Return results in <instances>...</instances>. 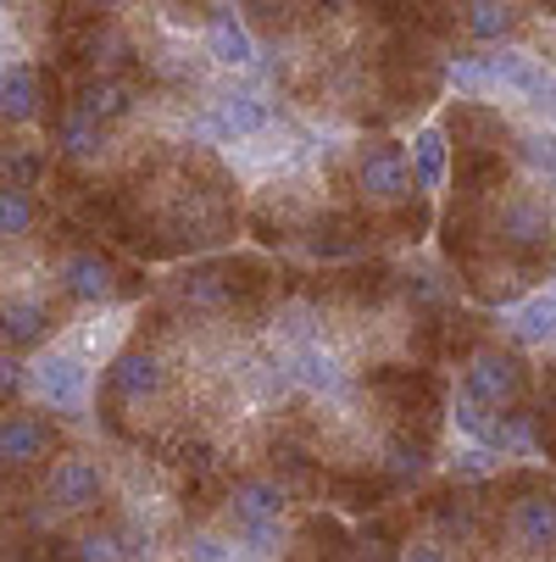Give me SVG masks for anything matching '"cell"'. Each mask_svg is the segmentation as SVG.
<instances>
[{"label":"cell","mask_w":556,"mask_h":562,"mask_svg":"<svg viewBox=\"0 0 556 562\" xmlns=\"http://www.w3.org/2000/svg\"><path fill=\"white\" fill-rule=\"evenodd\" d=\"M496 540H507V557L518 562H551L556 557V485L540 473H512L496 513Z\"/></svg>","instance_id":"cell-1"},{"label":"cell","mask_w":556,"mask_h":562,"mask_svg":"<svg viewBox=\"0 0 556 562\" xmlns=\"http://www.w3.org/2000/svg\"><path fill=\"white\" fill-rule=\"evenodd\" d=\"M351 184H356V201L378 217H395L407 228V212L412 201L423 195L418 179H412V156L395 145V139H362L351 150Z\"/></svg>","instance_id":"cell-2"},{"label":"cell","mask_w":556,"mask_h":562,"mask_svg":"<svg viewBox=\"0 0 556 562\" xmlns=\"http://www.w3.org/2000/svg\"><path fill=\"white\" fill-rule=\"evenodd\" d=\"M50 284L61 301H84V306H112L117 295L134 290V273L95 246V234H72L61 239V251H50Z\"/></svg>","instance_id":"cell-3"},{"label":"cell","mask_w":556,"mask_h":562,"mask_svg":"<svg viewBox=\"0 0 556 562\" xmlns=\"http://www.w3.org/2000/svg\"><path fill=\"white\" fill-rule=\"evenodd\" d=\"M106 496H112V473H106V462L90 457V451H61V457L39 473V507H45V518L90 524V518H101Z\"/></svg>","instance_id":"cell-4"},{"label":"cell","mask_w":556,"mask_h":562,"mask_svg":"<svg viewBox=\"0 0 556 562\" xmlns=\"http://www.w3.org/2000/svg\"><path fill=\"white\" fill-rule=\"evenodd\" d=\"M29 390L45 413L56 418H84L90 413V395H95V368L90 351H67V346H45L29 362Z\"/></svg>","instance_id":"cell-5"},{"label":"cell","mask_w":556,"mask_h":562,"mask_svg":"<svg viewBox=\"0 0 556 562\" xmlns=\"http://www.w3.org/2000/svg\"><path fill=\"white\" fill-rule=\"evenodd\" d=\"M529 390H534V373L512 346H479L462 362V395L479 401L485 413H523Z\"/></svg>","instance_id":"cell-6"},{"label":"cell","mask_w":556,"mask_h":562,"mask_svg":"<svg viewBox=\"0 0 556 562\" xmlns=\"http://www.w3.org/2000/svg\"><path fill=\"white\" fill-rule=\"evenodd\" d=\"M295 491L284 473H268V468H251V473H234L228 485L217 491V524L234 535V529H257V524H284Z\"/></svg>","instance_id":"cell-7"},{"label":"cell","mask_w":556,"mask_h":562,"mask_svg":"<svg viewBox=\"0 0 556 562\" xmlns=\"http://www.w3.org/2000/svg\"><path fill=\"white\" fill-rule=\"evenodd\" d=\"M0 457H7V479L29 485L61 457V429L39 407H7V429H0Z\"/></svg>","instance_id":"cell-8"},{"label":"cell","mask_w":556,"mask_h":562,"mask_svg":"<svg viewBox=\"0 0 556 562\" xmlns=\"http://www.w3.org/2000/svg\"><path fill=\"white\" fill-rule=\"evenodd\" d=\"M262 284H268V273L257 262H206L173 284V301L179 306H234V301L262 295Z\"/></svg>","instance_id":"cell-9"},{"label":"cell","mask_w":556,"mask_h":562,"mask_svg":"<svg viewBox=\"0 0 556 562\" xmlns=\"http://www.w3.org/2000/svg\"><path fill=\"white\" fill-rule=\"evenodd\" d=\"M101 390H106L112 407H145V401H156V395L168 390V362H162V351H150L145 340L123 346V351L106 362Z\"/></svg>","instance_id":"cell-10"},{"label":"cell","mask_w":556,"mask_h":562,"mask_svg":"<svg viewBox=\"0 0 556 562\" xmlns=\"http://www.w3.org/2000/svg\"><path fill=\"white\" fill-rule=\"evenodd\" d=\"M195 123H201V134L234 145V139H257V134H268V128H273V106H268V95H262L257 85H234V90H223L212 106H201Z\"/></svg>","instance_id":"cell-11"},{"label":"cell","mask_w":556,"mask_h":562,"mask_svg":"<svg viewBox=\"0 0 556 562\" xmlns=\"http://www.w3.org/2000/svg\"><path fill=\"white\" fill-rule=\"evenodd\" d=\"M284 351V368H290V384L311 401H340L351 390V368L334 346L324 340H306V346H279Z\"/></svg>","instance_id":"cell-12"},{"label":"cell","mask_w":556,"mask_h":562,"mask_svg":"<svg viewBox=\"0 0 556 562\" xmlns=\"http://www.w3.org/2000/svg\"><path fill=\"white\" fill-rule=\"evenodd\" d=\"M56 324H61V306H56L45 290H34V284L7 290V351H12V357L39 351Z\"/></svg>","instance_id":"cell-13"},{"label":"cell","mask_w":556,"mask_h":562,"mask_svg":"<svg viewBox=\"0 0 556 562\" xmlns=\"http://www.w3.org/2000/svg\"><path fill=\"white\" fill-rule=\"evenodd\" d=\"M490 239H496V246H507V251H540L545 239H556V217H551L545 201H534L529 190H518V195H507L496 206Z\"/></svg>","instance_id":"cell-14"},{"label":"cell","mask_w":556,"mask_h":562,"mask_svg":"<svg viewBox=\"0 0 556 562\" xmlns=\"http://www.w3.org/2000/svg\"><path fill=\"white\" fill-rule=\"evenodd\" d=\"M50 150L61 168H95V162H106L112 145H106V128L95 117H84L72 101H61V112L50 123Z\"/></svg>","instance_id":"cell-15"},{"label":"cell","mask_w":556,"mask_h":562,"mask_svg":"<svg viewBox=\"0 0 556 562\" xmlns=\"http://www.w3.org/2000/svg\"><path fill=\"white\" fill-rule=\"evenodd\" d=\"M206 56L223 72H257V40H251L246 18L234 7H212V18H206Z\"/></svg>","instance_id":"cell-16"},{"label":"cell","mask_w":556,"mask_h":562,"mask_svg":"<svg viewBox=\"0 0 556 562\" xmlns=\"http://www.w3.org/2000/svg\"><path fill=\"white\" fill-rule=\"evenodd\" d=\"M84 117H95L101 128H112V123H123L139 101H134V85L128 78H101V72H90V78H72V95H67Z\"/></svg>","instance_id":"cell-17"},{"label":"cell","mask_w":556,"mask_h":562,"mask_svg":"<svg viewBox=\"0 0 556 562\" xmlns=\"http://www.w3.org/2000/svg\"><path fill=\"white\" fill-rule=\"evenodd\" d=\"M456 18L473 45H507L523 29V12L512 0H456Z\"/></svg>","instance_id":"cell-18"},{"label":"cell","mask_w":556,"mask_h":562,"mask_svg":"<svg viewBox=\"0 0 556 562\" xmlns=\"http://www.w3.org/2000/svg\"><path fill=\"white\" fill-rule=\"evenodd\" d=\"M501 329H507V340L512 346H556V290H545V295H523L507 317H501Z\"/></svg>","instance_id":"cell-19"},{"label":"cell","mask_w":556,"mask_h":562,"mask_svg":"<svg viewBox=\"0 0 556 562\" xmlns=\"http://www.w3.org/2000/svg\"><path fill=\"white\" fill-rule=\"evenodd\" d=\"M445 168H451V128H440V123L418 128V139H412V179H418V190H440Z\"/></svg>","instance_id":"cell-20"},{"label":"cell","mask_w":556,"mask_h":562,"mask_svg":"<svg viewBox=\"0 0 556 562\" xmlns=\"http://www.w3.org/2000/svg\"><path fill=\"white\" fill-rule=\"evenodd\" d=\"M0 228H7V251L34 246V234H39V195L7 184V195H0Z\"/></svg>","instance_id":"cell-21"},{"label":"cell","mask_w":556,"mask_h":562,"mask_svg":"<svg viewBox=\"0 0 556 562\" xmlns=\"http://www.w3.org/2000/svg\"><path fill=\"white\" fill-rule=\"evenodd\" d=\"M0 101H7V123L12 128H29L39 117V78L29 61H7V85H0Z\"/></svg>","instance_id":"cell-22"},{"label":"cell","mask_w":556,"mask_h":562,"mask_svg":"<svg viewBox=\"0 0 556 562\" xmlns=\"http://www.w3.org/2000/svg\"><path fill=\"white\" fill-rule=\"evenodd\" d=\"M179 562H246V551L223 524H195L179 535Z\"/></svg>","instance_id":"cell-23"},{"label":"cell","mask_w":556,"mask_h":562,"mask_svg":"<svg viewBox=\"0 0 556 562\" xmlns=\"http://www.w3.org/2000/svg\"><path fill=\"white\" fill-rule=\"evenodd\" d=\"M501 468H507L501 451H490V446H479V440H467V446L451 457V485L485 491V485H496V479H501Z\"/></svg>","instance_id":"cell-24"},{"label":"cell","mask_w":556,"mask_h":562,"mask_svg":"<svg viewBox=\"0 0 556 562\" xmlns=\"http://www.w3.org/2000/svg\"><path fill=\"white\" fill-rule=\"evenodd\" d=\"M45 168H50V150H39V145H7V184H18V190H34L39 179H45Z\"/></svg>","instance_id":"cell-25"},{"label":"cell","mask_w":556,"mask_h":562,"mask_svg":"<svg viewBox=\"0 0 556 562\" xmlns=\"http://www.w3.org/2000/svg\"><path fill=\"white\" fill-rule=\"evenodd\" d=\"M401 562H456V557H451L445 540L423 535V540H407V546H401Z\"/></svg>","instance_id":"cell-26"},{"label":"cell","mask_w":556,"mask_h":562,"mask_svg":"<svg viewBox=\"0 0 556 562\" xmlns=\"http://www.w3.org/2000/svg\"><path fill=\"white\" fill-rule=\"evenodd\" d=\"M84 7H90L95 18H106V12H123V7H128V0H84Z\"/></svg>","instance_id":"cell-27"},{"label":"cell","mask_w":556,"mask_h":562,"mask_svg":"<svg viewBox=\"0 0 556 562\" xmlns=\"http://www.w3.org/2000/svg\"><path fill=\"white\" fill-rule=\"evenodd\" d=\"M12 562H34V557H29V551H18V557H12Z\"/></svg>","instance_id":"cell-28"}]
</instances>
